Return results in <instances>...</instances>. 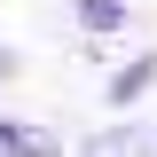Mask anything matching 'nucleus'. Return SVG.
Masks as SVG:
<instances>
[{
  "label": "nucleus",
  "instance_id": "5",
  "mask_svg": "<svg viewBox=\"0 0 157 157\" xmlns=\"http://www.w3.org/2000/svg\"><path fill=\"white\" fill-rule=\"evenodd\" d=\"M24 157H63V141H47V134H32V149Z\"/></svg>",
  "mask_w": 157,
  "mask_h": 157
},
{
  "label": "nucleus",
  "instance_id": "6",
  "mask_svg": "<svg viewBox=\"0 0 157 157\" xmlns=\"http://www.w3.org/2000/svg\"><path fill=\"white\" fill-rule=\"evenodd\" d=\"M8 78H16V55H8V47H0V86H8Z\"/></svg>",
  "mask_w": 157,
  "mask_h": 157
},
{
  "label": "nucleus",
  "instance_id": "1",
  "mask_svg": "<svg viewBox=\"0 0 157 157\" xmlns=\"http://www.w3.org/2000/svg\"><path fill=\"white\" fill-rule=\"evenodd\" d=\"M149 86H157V55H134V63H118V71L102 78V102L126 118V110H141V94H149Z\"/></svg>",
  "mask_w": 157,
  "mask_h": 157
},
{
  "label": "nucleus",
  "instance_id": "4",
  "mask_svg": "<svg viewBox=\"0 0 157 157\" xmlns=\"http://www.w3.org/2000/svg\"><path fill=\"white\" fill-rule=\"evenodd\" d=\"M32 149V126H24V118H0V157H24Z\"/></svg>",
  "mask_w": 157,
  "mask_h": 157
},
{
  "label": "nucleus",
  "instance_id": "3",
  "mask_svg": "<svg viewBox=\"0 0 157 157\" xmlns=\"http://www.w3.org/2000/svg\"><path fill=\"white\" fill-rule=\"evenodd\" d=\"M71 8H78V24H86L94 39H110V32H126V0H71Z\"/></svg>",
  "mask_w": 157,
  "mask_h": 157
},
{
  "label": "nucleus",
  "instance_id": "2",
  "mask_svg": "<svg viewBox=\"0 0 157 157\" xmlns=\"http://www.w3.org/2000/svg\"><path fill=\"white\" fill-rule=\"evenodd\" d=\"M78 157H157V141H149V126H134V110H126L118 126H102V134L78 141Z\"/></svg>",
  "mask_w": 157,
  "mask_h": 157
}]
</instances>
